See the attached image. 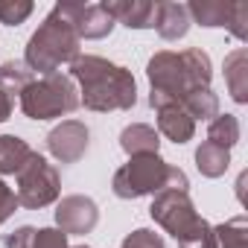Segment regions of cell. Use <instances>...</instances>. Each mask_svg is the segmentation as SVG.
<instances>
[{
  "label": "cell",
  "instance_id": "obj_1",
  "mask_svg": "<svg viewBox=\"0 0 248 248\" xmlns=\"http://www.w3.org/2000/svg\"><path fill=\"white\" fill-rule=\"evenodd\" d=\"M70 79L79 85V105L96 114L132 111L138 102V82L129 67L114 64L102 56L79 53L70 64Z\"/></svg>",
  "mask_w": 248,
  "mask_h": 248
},
{
  "label": "cell",
  "instance_id": "obj_2",
  "mask_svg": "<svg viewBox=\"0 0 248 248\" xmlns=\"http://www.w3.org/2000/svg\"><path fill=\"white\" fill-rule=\"evenodd\" d=\"M146 79H149V105L161 108L167 102H181L187 93L199 88H210L213 79V64L210 56L202 47H187L181 53L175 50H161L149 59L146 64Z\"/></svg>",
  "mask_w": 248,
  "mask_h": 248
},
{
  "label": "cell",
  "instance_id": "obj_3",
  "mask_svg": "<svg viewBox=\"0 0 248 248\" xmlns=\"http://www.w3.org/2000/svg\"><path fill=\"white\" fill-rule=\"evenodd\" d=\"M111 190L117 199H143L158 196L164 190L190 193V178L181 167L164 161L161 155H138L114 172Z\"/></svg>",
  "mask_w": 248,
  "mask_h": 248
},
{
  "label": "cell",
  "instance_id": "obj_4",
  "mask_svg": "<svg viewBox=\"0 0 248 248\" xmlns=\"http://www.w3.org/2000/svg\"><path fill=\"white\" fill-rule=\"evenodd\" d=\"M79 47H82L79 35L64 21V15L53 6L50 15L41 21V27L30 35L24 50V64L32 73L53 76V73H62V67L79 56Z\"/></svg>",
  "mask_w": 248,
  "mask_h": 248
},
{
  "label": "cell",
  "instance_id": "obj_5",
  "mask_svg": "<svg viewBox=\"0 0 248 248\" xmlns=\"http://www.w3.org/2000/svg\"><path fill=\"white\" fill-rule=\"evenodd\" d=\"M18 102L30 120H56L79 108V88L67 73H53L32 79L18 93Z\"/></svg>",
  "mask_w": 248,
  "mask_h": 248
},
{
  "label": "cell",
  "instance_id": "obj_6",
  "mask_svg": "<svg viewBox=\"0 0 248 248\" xmlns=\"http://www.w3.org/2000/svg\"><path fill=\"white\" fill-rule=\"evenodd\" d=\"M152 219L181 245L187 239H193L204 225L207 219L199 216L190 193H178V190H164L158 196H152V207H149Z\"/></svg>",
  "mask_w": 248,
  "mask_h": 248
},
{
  "label": "cell",
  "instance_id": "obj_7",
  "mask_svg": "<svg viewBox=\"0 0 248 248\" xmlns=\"http://www.w3.org/2000/svg\"><path fill=\"white\" fill-rule=\"evenodd\" d=\"M18 178V190L15 199L21 207L27 210H41L47 204H56L62 196V178L59 170L38 152H32V158L27 161V167L15 175Z\"/></svg>",
  "mask_w": 248,
  "mask_h": 248
},
{
  "label": "cell",
  "instance_id": "obj_8",
  "mask_svg": "<svg viewBox=\"0 0 248 248\" xmlns=\"http://www.w3.org/2000/svg\"><path fill=\"white\" fill-rule=\"evenodd\" d=\"M190 21L202 27H225L236 41H248V6L222 3V0H193L187 3Z\"/></svg>",
  "mask_w": 248,
  "mask_h": 248
},
{
  "label": "cell",
  "instance_id": "obj_9",
  "mask_svg": "<svg viewBox=\"0 0 248 248\" xmlns=\"http://www.w3.org/2000/svg\"><path fill=\"white\" fill-rule=\"evenodd\" d=\"M56 9L73 27L79 41H99L114 30V18L102 9V3H56Z\"/></svg>",
  "mask_w": 248,
  "mask_h": 248
},
{
  "label": "cell",
  "instance_id": "obj_10",
  "mask_svg": "<svg viewBox=\"0 0 248 248\" xmlns=\"http://www.w3.org/2000/svg\"><path fill=\"white\" fill-rule=\"evenodd\" d=\"M91 146V132L82 120H62L47 135V152L59 164H76L85 158Z\"/></svg>",
  "mask_w": 248,
  "mask_h": 248
},
{
  "label": "cell",
  "instance_id": "obj_11",
  "mask_svg": "<svg viewBox=\"0 0 248 248\" xmlns=\"http://www.w3.org/2000/svg\"><path fill=\"white\" fill-rule=\"evenodd\" d=\"M99 207L91 196H64L56 202V228L67 236H85L96 228Z\"/></svg>",
  "mask_w": 248,
  "mask_h": 248
},
{
  "label": "cell",
  "instance_id": "obj_12",
  "mask_svg": "<svg viewBox=\"0 0 248 248\" xmlns=\"http://www.w3.org/2000/svg\"><path fill=\"white\" fill-rule=\"evenodd\" d=\"M102 9L129 30H155L158 0H105Z\"/></svg>",
  "mask_w": 248,
  "mask_h": 248
},
{
  "label": "cell",
  "instance_id": "obj_13",
  "mask_svg": "<svg viewBox=\"0 0 248 248\" xmlns=\"http://www.w3.org/2000/svg\"><path fill=\"white\" fill-rule=\"evenodd\" d=\"M158 114V135H164L172 143H190L196 135V120L178 105V102H167L161 108H155Z\"/></svg>",
  "mask_w": 248,
  "mask_h": 248
},
{
  "label": "cell",
  "instance_id": "obj_14",
  "mask_svg": "<svg viewBox=\"0 0 248 248\" xmlns=\"http://www.w3.org/2000/svg\"><path fill=\"white\" fill-rule=\"evenodd\" d=\"M190 15L187 3H172V0H158V15H155V32L164 41H178L190 32Z\"/></svg>",
  "mask_w": 248,
  "mask_h": 248
},
{
  "label": "cell",
  "instance_id": "obj_15",
  "mask_svg": "<svg viewBox=\"0 0 248 248\" xmlns=\"http://www.w3.org/2000/svg\"><path fill=\"white\" fill-rule=\"evenodd\" d=\"M225 85L233 102L245 105L248 102V50L236 47L225 56Z\"/></svg>",
  "mask_w": 248,
  "mask_h": 248
},
{
  "label": "cell",
  "instance_id": "obj_16",
  "mask_svg": "<svg viewBox=\"0 0 248 248\" xmlns=\"http://www.w3.org/2000/svg\"><path fill=\"white\" fill-rule=\"evenodd\" d=\"M120 149L126 152L129 158H138V155H158L161 149V135L146 126V123H132L120 132Z\"/></svg>",
  "mask_w": 248,
  "mask_h": 248
},
{
  "label": "cell",
  "instance_id": "obj_17",
  "mask_svg": "<svg viewBox=\"0 0 248 248\" xmlns=\"http://www.w3.org/2000/svg\"><path fill=\"white\" fill-rule=\"evenodd\" d=\"M32 146L18 135H0V175H18L32 158Z\"/></svg>",
  "mask_w": 248,
  "mask_h": 248
},
{
  "label": "cell",
  "instance_id": "obj_18",
  "mask_svg": "<svg viewBox=\"0 0 248 248\" xmlns=\"http://www.w3.org/2000/svg\"><path fill=\"white\" fill-rule=\"evenodd\" d=\"M231 167V152L204 140L199 149H196V170L204 175V178H222Z\"/></svg>",
  "mask_w": 248,
  "mask_h": 248
},
{
  "label": "cell",
  "instance_id": "obj_19",
  "mask_svg": "<svg viewBox=\"0 0 248 248\" xmlns=\"http://www.w3.org/2000/svg\"><path fill=\"white\" fill-rule=\"evenodd\" d=\"M242 138V129H239V120L236 114H216L210 123H207V140L222 146V149H233Z\"/></svg>",
  "mask_w": 248,
  "mask_h": 248
},
{
  "label": "cell",
  "instance_id": "obj_20",
  "mask_svg": "<svg viewBox=\"0 0 248 248\" xmlns=\"http://www.w3.org/2000/svg\"><path fill=\"white\" fill-rule=\"evenodd\" d=\"M193 120H213L216 114H219V96L210 91V88H199V91H193V93H187L181 102H178Z\"/></svg>",
  "mask_w": 248,
  "mask_h": 248
},
{
  "label": "cell",
  "instance_id": "obj_21",
  "mask_svg": "<svg viewBox=\"0 0 248 248\" xmlns=\"http://www.w3.org/2000/svg\"><path fill=\"white\" fill-rule=\"evenodd\" d=\"M216 248H248V219L239 213L213 228Z\"/></svg>",
  "mask_w": 248,
  "mask_h": 248
},
{
  "label": "cell",
  "instance_id": "obj_22",
  "mask_svg": "<svg viewBox=\"0 0 248 248\" xmlns=\"http://www.w3.org/2000/svg\"><path fill=\"white\" fill-rule=\"evenodd\" d=\"M35 79V73L24 64V62H3L0 64V91L3 93H9L12 99H15V93H21L30 82Z\"/></svg>",
  "mask_w": 248,
  "mask_h": 248
},
{
  "label": "cell",
  "instance_id": "obj_23",
  "mask_svg": "<svg viewBox=\"0 0 248 248\" xmlns=\"http://www.w3.org/2000/svg\"><path fill=\"white\" fill-rule=\"evenodd\" d=\"M32 0H0V24L3 27H18L32 15Z\"/></svg>",
  "mask_w": 248,
  "mask_h": 248
},
{
  "label": "cell",
  "instance_id": "obj_24",
  "mask_svg": "<svg viewBox=\"0 0 248 248\" xmlns=\"http://www.w3.org/2000/svg\"><path fill=\"white\" fill-rule=\"evenodd\" d=\"M123 248H167V245H164V239L155 231L138 228V231H132L126 239H123Z\"/></svg>",
  "mask_w": 248,
  "mask_h": 248
},
{
  "label": "cell",
  "instance_id": "obj_25",
  "mask_svg": "<svg viewBox=\"0 0 248 248\" xmlns=\"http://www.w3.org/2000/svg\"><path fill=\"white\" fill-rule=\"evenodd\" d=\"M32 248H70V245H67V233H62L59 228H38Z\"/></svg>",
  "mask_w": 248,
  "mask_h": 248
},
{
  "label": "cell",
  "instance_id": "obj_26",
  "mask_svg": "<svg viewBox=\"0 0 248 248\" xmlns=\"http://www.w3.org/2000/svg\"><path fill=\"white\" fill-rule=\"evenodd\" d=\"M18 207H21V204H18V199H15V190L6 187V181L0 178V225H3L6 219H12Z\"/></svg>",
  "mask_w": 248,
  "mask_h": 248
},
{
  "label": "cell",
  "instance_id": "obj_27",
  "mask_svg": "<svg viewBox=\"0 0 248 248\" xmlns=\"http://www.w3.org/2000/svg\"><path fill=\"white\" fill-rule=\"evenodd\" d=\"M35 231H38V228H32V225H21V228H15L12 233H6V248H32Z\"/></svg>",
  "mask_w": 248,
  "mask_h": 248
},
{
  "label": "cell",
  "instance_id": "obj_28",
  "mask_svg": "<svg viewBox=\"0 0 248 248\" xmlns=\"http://www.w3.org/2000/svg\"><path fill=\"white\" fill-rule=\"evenodd\" d=\"M178 248H216V239H213V225L207 222L193 239H187V242H181Z\"/></svg>",
  "mask_w": 248,
  "mask_h": 248
},
{
  "label": "cell",
  "instance_id": "obj_29",
  "mask_svg": "<svg viewBox=\"0 0 248 248\" xmlns=\"http://www.w3.org/2000/svg\"><path fill=\"white\" fill-rule=\"evenodd\" d=\"M12 108H15V99H12L9 93L0 91V123H6V120L12 117Z\"/></svg>",
  "mask_w": 248,
  "mask_h": 248
},
{
  "label": "cell",
  "instance_id": "obj_30",
  "mask_svg": "<svg viewBox=\"0 0 248 248\" xmlns=\"http://www.w3.org/2000/svg\"><path fill=\"white\" fill-rule=\"evenodd\" d=\"M73 248H91V245H73Z\"/></svg>",
  "mask_w": 248,
  "mask_h": 248
}]
</instances>
